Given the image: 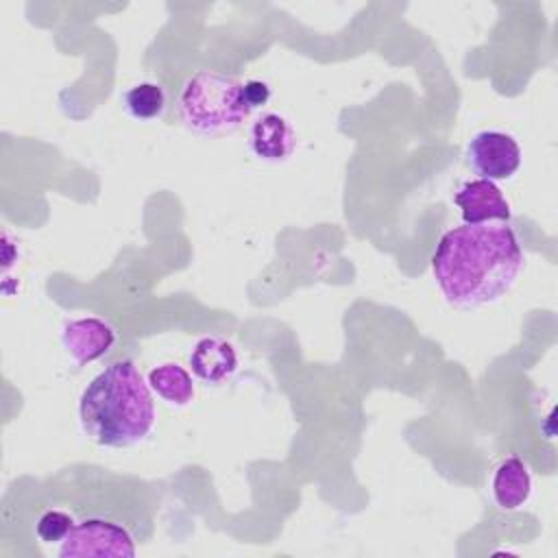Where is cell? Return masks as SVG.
<instances>
[{"mask_svg":"<svg viewBox=\"0 0 558 558\" xmlns=\"http://www.w3.org/2000/svg\"><path fill=\"white\" fill-rule=\"evenodd\" d=\"M523 266V251L508 222L460 225L445 231L432 255L434 279L456 307H480L506 294Z\"/></svg>","mask_w":558,"mask_h":558,"instance_id":"cell-1","label":"cell"},{"mask_svg":"<svg viewBox=\"0 0 558 558\" xmlns=\"http://www.w3.org/2000/svg\"><path fill=\"white\" fill-rule=\"evenodd\" d=\"M83 432L102 447H133L155 425V403L142 373L131 360L109 364L81 395Z\"/></svg>","mask_w":558,"mask_h":558,"instance_id":"cell-2","label":"cell"},{"mask_svg":"<svg viewBox=\"0 0 558 558\" xmlns=\"http://www.w3.org/2000/svg\"><path fill=\"white\" fill-rule=\"evenodd\" d=\"M244 83L238 76L198 70L192 74L179 98L177 116L185 129L205 137H220L238 131L248 118Z\"/></svg>","mask_w":558,"mask_h":558,"instance_id":"cell-3","label":"cell"},{"mask_svg":"<svg viewBox=\"0 0 558 558\" xmlns=\"http://www.w3.org/2000/svg\"><path fill=\"white\" fill-rule=\"evenodd\" d=\"M61 558H133L135 541L131 532L102 517L76 521L59 547Z\"/></svg>","mask_w":558,"mask_h":558,"instance_id":"cell-4","label":"cell"},{"mask_svg":"<svg viewBox=\"0 0 558 558\" xmlns=\"http://www.w3.org/2000/svg\"><path fill=\"white\" fill-rule=\"evenodd\" d=\"M466 159L480 179L504 181L519 170L521 148L508 133L482 131L466 144Z\"/></svg>","mask_w":558,"mask_h":558,"instance_id":"cell-5","label":"cell"},{"mask_svg":"<svg viewBox=\"0 0 558 558\" xmlns=\"http://www.w3.org/2000/svg\"><path fill=\"white\" fill-rule=\"evenodd\" d=\"M453 201L460 207L462 220L466 225H480V222H493V220L508 222L510 220V205L504 198L501 190L495 185V181H488V179L466 181L458 190Z\"/></svg>","mask_w":558,"mask_h":558,"instance_id":"cell-6","label":"cell"},{"mask_svg":"<svg viewBox=\"0 0 558 558\" xmlns=\"http://www.w3.org/2000/svg\"><path fill=\"white\" fill-rule=\"evenodd\" d=\"M63 349L76 364H87L102 357L116 342V331L102 318L89 316L70 320L61 333Z\"/></svg>","mask_w":558,"mask_h":558,"instance_id":"cell-7","label":"cell"},{"mask_svg":"<svg viewBox=\"0 0 558 558\" xmlns=\"http://www.w3.org/2000/svg\"><path fill=\"white\" fill-rule=\"evenodd\" d=\"M248 146L257 159L277 163L294 153L296 133L283 116L264 113L248 129Z\"/></svg>","mask_w":558,"mask_h":558,"instance_id":"cell-8","label":"cell"},{"mask_svg":"<svg viewBox=\"0 0 558 558\" xmlns=\"http://www.w3.org/2000/svg\"><path fill=\"white\" fill-rule=\"evenodd\" d=\"M190 366L203 381L220 384L238 368V355L231 342L218 336H207L194 344L190 353Z\"/></svg>","mask_w":558,"mask_h":558,"instance_id":"cell-9","label":"cell"},{"mask_svg":"<svg viewBox=\"0 0 558 558\" xmlns=\"http://www.w3.org/2000/svg\"><path fill=\"white\" fill-rule=\"evenodd\" d=\"M532 493V477L521 458L501 460L493 475V497L501 510L521 508Z\"/></svg>","mask_w":558,"mask_h":558,"instance_id":"cell-10","label":"cell"},{"mask_svg":"<svg viewBox=\"0 0 558 558\" xmlns=\"http://www.w3.org/2000/svg\"><path fill=\"white\" fill-rule=\"evenodd\" d=\"M150 388L172 405H187L194 397V381L179 364H161L148 373Z\"/></svg>","mask_w":558,"mask_h":558,"instance_id":"cell-11","label":"cell"},{"mask_svg":"<svg viewBox=\"0 0 558 558\" xmlns=\"http://www.w3.org/2000/svg\"><path fill=\"white\" fill-rule=\"evenodd\" d=\"M122 105L135 120H155L166 109V92L159 83H137L124 92Z\"/></svg>","mask_w":558,"mask_h":558,"instance_id":"cell-12","label":"cell"},{"mask_svg":"<svg viewBox=\"0 0 558 558\" xmlns=\"http://www.w3.org/2000/svg\"><path fill=\"white\" fill-rule=\"evenodd\" d=\"M72 525H74V521L68 512L48 510L39 517L35 532L41 543H61L68 536V532L72 530Z\"/></svg>","mask_w":558,"mask_h":558,"instance_id":"cell-13","label":"cell"},{"mask_svg":"<svg viewBox=\"0 0 558 558\" xmlns=\"http://www.w3.org/2000/svg\"><path fill=\"white\" fill-rule=\"evenodd\" d=\"M244 98H246L251 109H255L259 105H266L268 98H270V87L264 81L251 78V81L244 83Z\"/></svg>","mask_w":558,"mask_h":558,"instance_id":"cell-14","label":"cell"}]
</instances>
